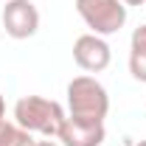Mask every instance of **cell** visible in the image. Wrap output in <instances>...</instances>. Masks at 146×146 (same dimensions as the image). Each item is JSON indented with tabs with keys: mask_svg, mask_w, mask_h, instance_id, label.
<instances>
[{
	"mask_svg": "<svg viewBox=\"0 0 146 146\" xmlns=\"http://www.w3.org/2000/svg\"><path fill=\"white\" fill-rule=\"evenodd\" d=\"M65 110L59 101L45 98V96H23L14 104V124L31 132V135H45V138H56L59 129L65 124Z\"/></svg>",
	"mask_w": 146,
	"mask_h": 146,
	"instance_id": "obj_1",
	"label": "cell"
},
{
	"mask_svg": "<svg viewBox=\"0 0 146 146\" xmlns=\"http://www.w3.org/2000/svg\"><path fill=\"white\" fill-rule=\"evenodd\" d=\"M68 115L87 124H104L110 112V96L104 84L93 76H76L68 84Z\"/></svg>",
	"mask_w": 146,
	"mask_h": 146,
	"instance_id": "obj_2",
	"label": "cell"
},
{
	"mask_svg": "<svg viewBox=\"0 0 146 146\" xmlns=\"http://www.w3.org/2000/svg\"><path fill=\"white\" fill-rule=\"evenodd\" d=\"M76 11L90 28V34L110 36L124 28L127 6L121 0H76Z\"/></svg>",
	"mask_w": 146,
	"mask_h": 146,
	"instance_id": "obj_3",
	"label": "cell"
},
{
	"mask_svg": "<svg viewBox=\"0 0 146 146\" xmlns=\"http://www.w3.org/2000/svg\"><path fill=\"white\" fill-rule=\"evenodd\" d=\"M0 20L11 39H28L39 28V9L31 0H6Z\"/></svg>",
	"mask_w": 146,
	"mask_h": 146,
	"instance_id": "obj_4",
	"label": "cell"
},
{
	"mask_svg": "<svg viewBox=\"0 0 146 146\" xmlns=\"http://www.w3.org/2000/svg\"><path fill=\"white\" fill-rule=\"evenodd\" d=\"M73 59L76 65L84 73H101L110 68V59H112V51H110L107 39L98 34H82L76 42H73Z\"/></svg>",
	"mask_w": 146,
	"mask_h": 146,
	"instance_id": "obj_5",
	"label": "cell"
},
{
	"mask_svg": "<svg viewBox=\"0 0 146 146\" xmlns=\"http://www.w3.org/2000/svg\"><path fill=\"white\" fill-rule=\"evenodd\" d=\"M62 146H101L107 138L104 124H87V121H76V118H65V124L56 135Z\"/></svg>",
	"mask_w": 146,
	"mask_h": 146,
	"instance_id": "obj_6",
	"label": "cell"
},
{
	"mask_svg": "<svg viewBox=\"0 0 146 146\" xmlns=\"http://www.w3.org/2000/svg\"><path fill=\"white\" fill-rule=\"evenodd\" d=\"M129 73L146 82V25H138L129 39Z\"/></svg>",
	"mask_w": 146,
	"mask_h": 146,
	"instance_id": "obj_7",
	"label": "cell"
},
{
	"mask_svg": "<svg viewBox=\"0 0 146 146\" xmlns=\"http://www.w3.org/2000/svg\"><path fill=\"white\" fill-rule=\"evenodd\" d=\"M0 146H34V138L31 132L14 124V121H0Z\"/></svg>",
	"mask_w": 146,
	"mask_h": 146,
	"instance_id": "obj_8",
	"label": "cell"
},
{
	"mask_svg": "<svg viewBox=\"0 0 146 146\" xmlns=\"http://www.w3.org/2000/svg\"><path fill=\"white\" fill-rule=\"evenodd\" d=\"M3 118H6V98L0 96V121H3Z\"/></svg>",
	"mask_w": 146,
	"mask_h": 146,
	"instance_id": "obj_9",
	"label": "cell"
},
{
	"mask_svg": "<svg viewBox=\"0 0 146 146\" xmlns=\"http://www.w3.org/2000/svg\"><path fill=\"white\" fill-rule=\"evenodd\" d=\"M121 3H124V6H143L146 0H121Z\"/></svg>",
	"mask_w": 146,
	"mask_h": 146,
	"instance_id": "obj_10",
	"label": "cell"
},
{
	"mask_svg": "<svg viewBox=\"0 0 146 146\" xmlns=\"http://www.w3.org/2000/svg\"><path fill=\"white\" fill-rule=\"evenodd\" d=\"M34 146H59V143H54V141H34Z\"/></svg>",
	"mask_w": 146,
	"mask_h": 146,
	"instance_id": "obj_11",
	"label": "cell"
},
{
	"mask_svg": "<svg viewBox=\"0 0 146 146\" xmlns=\"http://www.w3.org/2000/svg\"><path fill=\"white\" fill-rule=\"evenodd\" d=\"M135 146H146V141H141V143H135Z\"/></svg>",
	"mask_w": 146,
	"mask_h": 146,
	"instance_id": "obj_12",
	"label": "cell"
}]
</instances>
